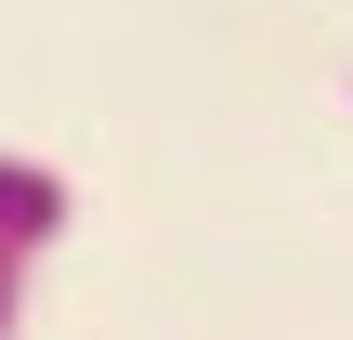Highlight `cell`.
Segmentation results:
<instances>
[{"label": "cell", "mask_w": 353, "mask_h": 340, "mask_svg": "<svg viewBox=\"0 0 353 340\" xmlns=\"http://www.w3.org/2000/svg\"><path fill=\"white\" fill-rule=\"evenodd\" d=\"M0 236L52 249V236H65V170H39V157H13V144H0Z\"/></svg>", "instance_id": "obj_1"}, {"label": "cell", "mask_w": 353, "mask_h": 340, "mask_svg": "<svg viewBox=\"0 0 353 340\" xmlns=\"http://www.w3.org/2000/svg\"><path fill=\"white\" fill-rule=\"evenodd\" d=\"M26 275H39V249H26V236H0V340L26 328Z\"/></svg>", "instance_id": "obj_2"}]
</instances>
